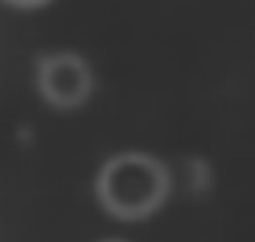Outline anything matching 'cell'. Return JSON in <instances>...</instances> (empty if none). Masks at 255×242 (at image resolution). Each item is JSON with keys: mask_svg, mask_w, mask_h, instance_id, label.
<instances>
[{"mask_svg": "<svg viewBox=\"0 0 255 242\" xmlns=\"http://www.w3.org/2000/svg\"><path fill=\"white\" fill-rule=\"evenodd\" d=\"M94 213V242L255 220V16L81 26L0 0V217Z\"/></svg>", "mask_w": 255, "mask_h": 242, "instance_id": "cell-1", "label": "cell"}]
</instances>
